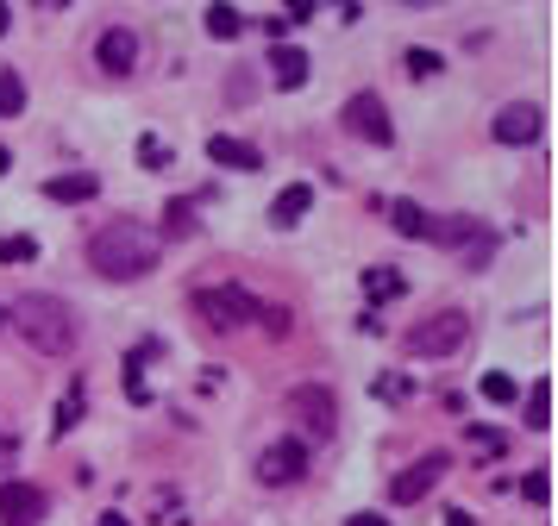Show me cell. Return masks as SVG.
<instances>
[{
	"label": "cell",
	"instance_id": "1",
	"mask_svg": "<svg viewBox=\"0 0 558 526\" xmlns=\"http://www.w3.org/2000/svg\"><path fill=\"white\" fill-rule=\"evenodd\" d=\"M157 257H164V238L145 232L138 220H113L88 238V270H101L107 282H138L157 270Z\"/></svg>",
	"mask_w": 558,
	"mask_h": 526
},
{
	"label": "cell",
	"instance_id": "2",
	"mask_svg": "<svg viewBox=\"0 0 558 526\" xmlns=\"http://www.w3.org/2000/svg\"><path fill=\"white\" fill-rule=\"evenodd\" d=\"M13 332H19V339H26L38 357H63V351H76V339H82L76 307L57 301V295H26V301H13Z\"/></svg>",
	"mask_w": 558,
	"mask_h": 526
},
{
	"label": "cell",
	"instance_id": "3",
	"mask_svg": "<svg viewBox=\"0 0 558 526\" xmlns=\"http://www.w3.org/2000/svg\"><path fill=\"white\" fill-rule=\"evenodd\" d=\"M195 314L214 326V332H239V326H251V320L264 314V301L245 295V289H201V295H195Z\"/></svg>",
	"mask_w": 558,
	"mask_h": 526
},
{
	"label": "cell",
	"instance_id": "4",
	"mask_svg": "<svg viewBox=\"0 0 558 526\" xmlns=\"http://www.w3.org/2000/svg\"><path fill=\"white\" fill-rule=\"evenodd\" d=\"M289 420H301L308 439H333L339 433V395L320 389V382H301V389H289Z\"/></svg>",
	"mask_w": 558,
	"mask_h": 526
},
{
	"label": "cell",
	"instance_id": "5",
	"mask_svg": "<svg viewBox=\"0 0 558 526\" xmlns=\"http://www.w3.org/2000/svg\"><path fill=\"white\" fill-rule=\"evenodd\" d=\"M464 339H471V320H464L458 307H446V314H427L421 326H408V351H414V357H452Z\"/></svg>",
	"mask_w": 558,
	"mask_h": 526
},
{
	"label": "cell",
	"instance_id": "6",
	"mask_svg": "<svg viewBox=\"0 0 558 526\" xmlns=\"http://www.w3.org/2000/svg\"><path fill=\"white\" fill-rule=\"evenodd\" d=\"M339 126L352 132V138H364V145H389V138H395L389 107L377 101V94H352V101L339 107Z\"/></svg>",
	"mask_w": 558,
	"mask_h": 526
},
{
	"label": "cell",
	"instance_id": "7",
	"mask_svg": "<svg viewBox=\"0 0 558 526\" xmlns=\"http://www.w3.org/2000/svg\"><path fill=\"white\" fill-rule=\"evenodd\" d=\"M446 470H452V458H446V451H421V458H414V464H408V470L389 483V501H395V508H414V501H421V495H427V489H433Z\"/></svg>",
	"mask_w": 558,
	"mask_h": 526
},
{
	"label": "cell",
	"instance_id": "8",
	"mask_svg": "<svg viewBox=\"0 0 558 526\" xmlns=\"http://www.w3.org/2000/svg\"><path fill=\"white\" fill-rule=\"evenodd\" d=\"M427 238L433 245H458L464 263H490V251H496L490 226H477V220H427Z\"/></svg>",
	"mask_w": 558,
	"mask_h": 526
},
{
	"label": "cell",
	"instance_id": "9",
	"mask_svg": "<svg viewBox=\"0 0 558 526\" xmlns=\"http://www.w3.org/2000/svg\"><path fill=\"white\" fill-rule=\"evenodd\" d=\"M0 526H44V489L0 476Z\"/></svg>",
	"mask_w": 558,
	"mask_h": 526
},
{
	"label": "cell",
	"instance_id": "10",
	"mask_svg": "<svg viewBox=\"0 0 558 526\" xmlns=\"http://www.w3.org/2000/svg\"><path fill=\"white\" fill-rule=\"evenodd\" d=\"M258 476H264L270 489L301 483V476H308V445H301V439H276L264 458H258Z\"/></svg>",
	"mask_w": 558,
	"mask_h": 526
},
{
	"label": "cell",
	"instance_id": "11",
	"mask_svg": "<svg viewBox=\"0 0 558 526\" xmlns=\"http://www.w3.org/2000/svg\"><path fill=\"white\" fill-rule=\"evenodd\" d=\"M540 132H546V113L533 107V101H508L496 113V138H502V145H533Z\"/></svg>",
	"mask_w": 558,
	"mask_h": 526
},
{
	"label": "cell",
	"instance_id": "12",
	"mask_svg": "<svg viewBox=\"0 0 558 526\" xmlns=\"http://www.w3.org/2000/svg\"><path fill=\"white\" fill-rule=\"evenodd\" d=\"M95 63L107 69V76H126V69H138V32H132V26H107L101 44H95Z\"/></svg>",
	"mask_w": 558,
	"mask_h": 526
},
{
	"label": "cell",
	"instance_id": "13",
	"mask_svg": "<svg viewBox=\"0 0 558 526\" xmlns=\"http://www.w3.org/2000/svg\"><path fill=\"white\" fill-rule=\"evenodd\" d=\"M308 51H295V44H276V51H270V82L276 88H301V82H308Z\"/></svg>",
	"mask_w": 558,
	"mask_h": 526
},
{
	"label": "cell",
	"instance_id": "14",
	"mask_svg": "<svg viewBox=\"0 0 558 526\" xmlns=\"http://www.w3.org/2000/svg\"><path fill=\"white\" fill-rule=\"evenodd\" d=\"M207 157H214L220 170H258V145H245V138H226V132L207 138Z\"/></svg>",
	"mask_w": 558,
	"mask_h": 526
},
{
	"label": "cell",
	"instance_id": "15",
	"mask_svg": "<svg viewBox=\"0 0 558 526\" xmlns=\"http://www.w3.org/2000/svg\"><path fill=\"white\" fill-rule=\"evenodd\" d=\"M308 207H314V188H308V182H289L283 195L270 201V220H276V226H295V220H301V213H308Z\"/></svg>",
	"mask_w": 558,
	"mask_h": 526
},
{
	"label": "cell",
	"instance_id": "16",
	"mask_svg": "<svg viewBox=\"0 0 558 526\" xmlns=\"http://www.w3.org/2000/svg\"><path fill=\"white\" fill-rule=\"evenodd\" d=\"M389 226L402 232V238H427V207L408 201V195H395V201H389Z\"/></svg>",
	"mask_w": 558,
	"mask_h": 526
},
{
	"label": "cell",
	"instance_id": "17",
	"mask_svg": "<svg viewBox=\"0 0 558 526\" xmlns=\"http://www.w3.org/2000/svg\"><path fill=\"white\" fill-rule=\"evenodd\" d=\"M88 414V382H69V395L57 401V420H51V433H76Z\"/></svg>",
	"mask_w": 558,
	"mask_h": 526
},
{
	"label": "cell",
	"instance_id": "18",
	"mask_svg": "<svg viewBox=\"0 0 558 526\" xmlns=\"http://www.w3.org/2000/svg\"><path fill=\"white\" fill-rule=\"evenodd\" d=\"M95 176H88V170H76V176H51V182H44V195H51V201H95Z\"/></svg>",
	"mask_w": 558,
	"mask_h": 526
},
{
	"label": "cell",
	"instance_id": "19",
	"mask_svg": "<svg viewBox=\"0 0 558 526\" xmlns=\"http://www.w3.org/2000/svg\"><path fill=\"white\" fill-rule=\"evenodd\" d=\"M364 295H370V301H402V295H408V276L377 263V270H364Z\"/></svg>",
	"mask_w": 558,
	"mask_h": 526
},
{
	"label": "cell",
	"instance_id": "20",
	"mask_svg": "<svg viewBox=\"0 0 558 526\" xmlns=\"http://www.w3.org/2000/svg\"><path fill=\"white\" fill-rule=\"evenodd\" d=\"M527 426H533V433H546V426H552V382L546 376L533 382V395H527Z\"/></svg>",
	"mask_w": 558,
	"mask_h": 526
},
{
	"label": "cell",
	"instance_id": "21",
	"mask_svg": "<svg viewBox=\"0 0 558 526\" xmlns=\"http://www.w3.org/2000/svg\"><path fill=\"white\" fill-rule=\"evenodd\" d=\"M239 32H245V13L239 7H207V38L226 44V38H239Z\"/></svg>",
	"mask_w": 558,
	"mask_h": 526
},
{
	"label": "cell",
	"instance_id": "22",
	"mask_svg": "<svg viewBox=\"0 0 558 526\" xmlns=\"http://www.w3.org/2000/svg\"><path fill=\"white\" fill-rule=\"evenodd\" d=\"M32 257H38V238H26V232L0 238V263H32Z\"/></svg>",
	"mask_w": 558,
	"mask_h": 526
},
{
	"label": "cell",
	"instance_id": "23",
	"mask_svg": "<svg viewBox=\"0 0 558 526\" xmlns=\"http://www.w3.org/2000/svg\"><path fill=\"white\" fill-rule=\"evenodd\" d=\"M402 63H408V76H439V69H446V63H439V51H427V44H414V51H402Z\"/></svg>",
	"mask_w": 558,
	"mask_h": 526
},
{
	"label": "cell",
	"instance_id": "24",
	"mask_svg": "<svg viewBox=\"0 0 558 526\" xmlns=\"http://www.w3.org/2000/svg\"><path fill=\"white\" fill-rule=\"evenodd\" d=\"M515 395H521V389H515V376H502V370H490V376H483V401H496V408H508Z\"/></svg>",
	"mask_w": 558,
	"mask_h": 526
},
{
	"label": "cell",
	"instance_id": "25",
	"mask_svg": "<svg viewBox=\"0 0 558 526\" xmlns=\"http://www.w3.org/2000/svg\"><path fill=\"white\" fill-rule=\"evenodd\" d=\"M19 107H26V88H19L13 69H0V113H19Z\"/></svg>",
	"mask_w": 558,
	"mask_h": 526
},
{
	"label": "cell",
	"instance_id": "26",
	"mask_svg": "<svg viewBox=\"0 0 558 526\" xmlns=\"http://www.w3.org/2000/svg\"><path fill=\"white\" fill-rule=\"evenodd\" d=\"M521 495L533 501V508H546V501H552V476H546V470H533V476H521Z\"/></svg>",
	"mask_w": 558,
	"mask_h": 526
},
{
	"label": "cell",
	"instance_id": "27",
	"mask_svg": "<svg viewBox=\"0 0 558 526\" xmlns=\"http://www.w3.org/2000/svg\"><path fill=\"white\" fill-rule=\"evenodd\" d=\"M471 445L483 451V458H502V451H508V439L496 433V426H471Z\"/></svg>",
	"mask_w": 558,
	"mask_h": 526
},
{
	"label": "cell",
	"instance_id": "28",
	"mask_svg": "<svg viewBox=\"0 0 558 526\" xmlns=\"http://www.w3.org/2000/svg\"><path fill=\"white\" fill-rule=\"evenodd\" d=\"M164 220H170V232H189V226H195V207H189V201H170Z\"/></svg>",
	"mask_w": 558,
	"mask_h": 526
},
{
	"label": "cell",
	"instance_id": "29",
	"mask_svg": "<svg viewBox=\"0 0 558 526\" xmlns=\"http://www.w3.org/2000/svg\"><path fill=\"white\" fill-rule=\"evenodd\" d=\"M370 389H377V401H402V395H408V382H402V376H377Z\"/></svg>",
	"mask_w": 558,
	"mask_h": 526
},
{
	"label": "cell",
	"instance_id": "30",
	"mask_svg": "<svg viewBox=\"0 0 558 526\" xmlns=\"http://www.w3.org/2000/svg\"><path fill=\"white\" fill-rule=\"evenodd\" d=\"M138 157H145V163H164L170 151H164V145H157V138H138Z\"/></svg>",
	"mask_w": 558,
	"mask_h": 526
},
{
	"label": "cell",
	"instance_id": "31",
	"mask_svg": "<svg viewBox=\"0 0 558 526\" xmlns=\"http://www.w3.org/2000/svg\"><path fill=\"white\" fill-rule=\"evenodd\" d=\"M345 526H389V520H383V514H352Z\"/></svg>",
	"mask_w": 558,
	"mask_h": 526
},
{
	"label": "cell",
	"instance_id": "32",
	"mask_svg": "<svg viewBox=\"0 0 558 526\" xmlns=\"http://www.w3.org/2000/svg\"><path fill=\"white\" fill-rule=\"evenodd\" d=\"M446 526H477V520H471V514H464V508H452V514H446Z\"/></svg>",
	"mask_w": 558,
	"mask_h": 526
},
{
	"label": "cell",
	"instance_id": "33",
	"mask_svg": "<svg viewBox=\"0 0 558 526\" xmlns=\"http://www.w3.org/2000/svg\"><path fill=\"white\" fill-rule=\"evenodd\" d=\"M101 526H132V520H126L120 508H113V514H101Z\"/></svg>",
	"mask_w": 558,
	"mask_h": 526
},
{
	"label": "cell",
	"instance_id": "34",
	"mask_svg": "<svg viewBox=\"0 0 558 526\" xmlns=\"http://www.w3.org/2000/svg\"><path fill=\"white\" fill-rule=\"evenodd\" d=\"M7 163H13V151H7V145H0V176H7Z\"/></svg>",
	"mask_w": 558,
	"mask_h": 526
},
{
	"label": "cell",
	"instance_id": "35",
	"mask_svg": "<svg viewBox=\"0 0 558 526\" xmlns=\"http://www.w3.org/2000/svg\"><path fill=\"white\" fill-rule=\"evenodd\" d=\"M7 19H13V7H0V32H7Z\"/></svg>",
	"mask_w": 558,
	"mask_h": 526
}]
</instances>
